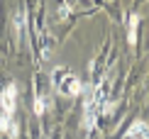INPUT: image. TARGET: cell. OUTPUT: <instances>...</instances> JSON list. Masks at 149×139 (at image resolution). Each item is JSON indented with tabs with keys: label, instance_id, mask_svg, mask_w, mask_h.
Segmentation results:
<instances>
[{
	"label": "cell",
	"instance_id": "2",
	"mask_svg": "<svg viewBox=\"0 0 149 139\" xmlns=\"http://www.w3.org/2000/svg\"><path fill=\"white\" fill-rule=\"evenodd\" d=\"M0 103H3L5 115H12V112H15V103H17V85L15 83H8V88H5L3 95H0Z\"/></svg>",
	"mask_w": 149,
	"mask_h": 139
},
{
	"label": "cell",
	"instance_id": "7",
	"mask_svg": "<svg viewBox=\"0 0 149 139\" xmlns=\"http://www.w3.org/2000/svg\"><path fill=\"white\" fill-rule=\"evenodd\" d=\"M59 17H61V20L69 17V5H61V8H59Z\"/></svg>",
	"mask_w": 149,
	"mask_h": 139
},
{
	"label": "cell",
	"instance_id": "3",
	"mask_svg": "<svg viewBox=\"0 0 149 139\" xmlns=\"http://www.w3.org/2000/svg\"><path fill=\"white\" fill-rule=\"evenodd\" d=\"M0 129L8 132L10 139H17V122L12 120V115H5L3 112V117H0Z\"/></svg>",
	"mask_w": 149,
	"mask_h": 139
},
{
	"label": "cell",
	"instance_id": "5",
	"mask_svg": "<svg viewBox=\"0 0 149 139\" xmlns=\"http://www.w3.org/2000/svg\"><path fill=\"white\" fill-rule=\"evenodd\" d=\"M24 27H27L24 12H17V15H15V34H17V39H22V37H24Z\"/></svg>",
	"mask_w": 149,
	"mask_h": 139
},
{
	"label": "cell",
	"instance_id": "6",
	"mask_svg": "<svg viewBox=\"0 0 149 139\" xmlns=\"http://www.w3.org/2000/svg\"><path fill=\"white\" fill-rule=\"evenodd\" d=\"M47 110H49V98L37 95V98H34V112H37V115H44Z\"/></svg>",
	"mask_w": 149,
	"mask_h": 139
},
{
	"label": "cell",
	"instance_id": "1",
	"mask_svg": "<svg viewBox=\"0 0 149 139\" xmlns=\"http://www.w3.org/2000/svg\"><path fill=\"white\" fill-rule=\"evenodd\" d=\"M52 83H54V88H56L61 95H66V98H76L78 93L83 90L78 76L71 73L69 68H64V66H59V68L52 71Z\"/></svg>",
	"mask_w": 149,
	"mask_h": 139
},
{
	"label": "cell",
	"instance_id": "4",
	"mask_svg": "<svg viewBox=\"0 0 149 139\" xmlns=\"http://www.w3.org/2000/svg\"><path fill=\"white\" fill-rule=\"evenodd\" d=\"M137 27H139V15H132L130 17V32H127V42L132 44H137Z\"/></svg>",
	"mask_w": 149,
	"mask_h": 139
}]
</instances>
